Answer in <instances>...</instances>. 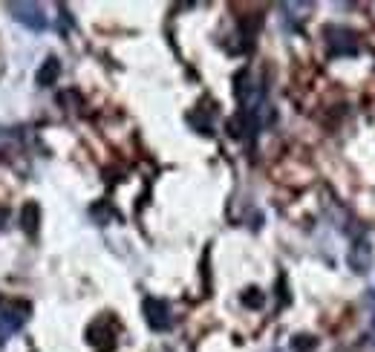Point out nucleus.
Wrapping results in <instances>:
<instances>
[{"mask_svg":"<svg viewBox=\"0 0 375 352\" xmlns=\"http://www.w3.org/2000/svg\"><path fill=\"white\" fill-rule=\"evenodd\" d=\"M58 75H61L58 58H47L44 64H40L38 73H35V84H38V87H52V84L58 81Z\"/></svg>","mask_w":375,"mask_h":352,"instance_id":"obj_6","label":"nucleus"},{"mask_svg":"<svg viewBox=\"0 0 375 352\" xmlns=\"http://www.w3.org/2000/svg\"><path fill=\"white\" fill-rule=\"evenodd\" d=\"M142 309H145V320H147L150 329H156V332L171 329V323H173V318H171V306L165 303L162 298H147Z\"/></svg>","mask_w":375,"mask_h":352,"instance_id":"obj_4","label":"nucleus"},{"mask_svg":"<svg viewBox=\"0 0 375 352\" xmlns=\"http://www.w3.org/2000/svg\"><path fill=\"white\" fill-rule=\"evenodd\" d=\"M243 303H245V306H254V309H257V306H263V294H260L257 289H248V292L243 294Z\"/></svg>","mask_w":375,"mask_h":352,"instance_id":"obj_8","label":"nucleus"},{"mask_svg":"<svg viewBox=\"0 0 375 352\" xmlns=\"http://www.w3.org/2000/svg\"><path fill=\"white\" fill-rule=\"evenodd\" d=\"M370 263H372V248L367 240H358L350 251V266L355 272H367L370 269Z\"/></svg>","mask_w":375,"mask_h":352,"instance_id":"obj_5","label":"nucleus"},{"mask_svg":"<svg viewBox=\"0 0 375 352\" xmlns=\"http://www.w3.org/2000/svg\"><path fill=\"white\" fill-rule=\"evenodd\" d=\"M324 38H326V47L332 55H358L361 49L358 35L352 30H346V26H326Z\"/></svg>","mask_w":375,"mask_h":352,"instance_id":"obj_2","label":"nucleus"},{"mask_svg":"<svg viewBox=\"0 0 375 352\" xmlns=\"http://www.w3.org/2000/svg\"><path fill=\"white\" fill-rule=\"evenodd\" d=\"M29 315H32V306L23 303V301L0 306V347H3L12 335H18V332L26 327Z\"/></svg>","mask_w":375,"mask_h":352,"instance_id":"obj_1","label":"nucleus"},{"mask_svg":"<svg viewBox=\"0 0 375 352\" xmlns=\"http://www.w3.org/2000/svg\"><path fill=\"white\" fill-rule=\"evenodd\" d=\"M291 347H295L298 352H306V349H312V347H315V341H291Z\"/></svg>","mask_w":375,"mask_h":352,"instance_id":"obj_9","label":"nucleus"},{"mask_svg":"<svg viewBox=\"0 0 375 352\" xmlns=\"http://www.w3.org/2000/svg\"><path fill=\"white\" fill-rule=\"evenodd\" d=\"M6 222H9V211H6V208H0V231L6 228Z\"/></svg>","mask_w":375,"mask_h":352,"instance_id":"obj_10","label":"nucleus"},{"mask_svg":"<svg viewBox=\"0 0 375 352\" xmlns=\"http://www.w3.org/2000/svg\"><path fill=\"white\" fill-rule=\"evenodd\" d=\"M6 9H9L12 21H18L26 30H32V32L47 30V15H44V9H40V3H18V0H12Z\"/></svg>","mask_w":375,"mask_h":352,"instance_id":"obj_3","label":"nucleus"},{"mask_svg":"<svg viewBox=\"0 0 375 352\" xmlns=\"http://www.w3.org/2000/svg\"><path fill=\"white\" fill-rule=\"evenodd\" d=\"M23 231L26 234H35L38 231V205H23Z\"/></svg>","mask_w":375,"mask_h":352,"instance_id":"obj_7","label":"nucleus"}]
</instances>
